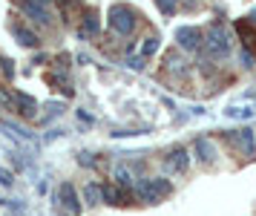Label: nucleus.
Instances as JSON below:
<instances>
[{
  "label": "nucleus",
  "mask_w": 256,
  "mask_h": 216,
  "mask_svg": "<svg viewBox=\"0 0 256 216\" xmlns=\"http://www.w3.org/2000/svg\"><path fill=\"white\" fill-rule=\"evenodd\" d=\"M110 29L116 35H130L136 26H138V12L127 6V3H116L112 9H110Z\"/></svg>",
  "instance_id": "1"
},
{
  "label": "nucleus",
  "mask_w": 256,
  "mask_h": 216,
  "mask_svg": "<svg viewBox=\"0 0 256 216\" xmlns=\"http://www.w3.org/2000/svg\"><path fill=\"white\" fill-rule=\"evenodd\" d=\"M202 44H204V49H208L210 58H224L228 52H230V32H228V26L213 23Z\"/></svg>",
  "instance_id": "2"
},
{
  "label": "nucleus",
  "mask_w": 256,
  "mask_h": 216,
  "mask_svg": "<svg viewBox=\"0 0 256 216\" xmlns=\"http://www.w3.org/2000/svg\"><path fill=\"white\" fill-rule=\"evenodd\" d=\"M136 190H138V196L147 205H156V202H162L164 196L170 193V182H164V179H147V182L136 184Z\"/></svg>",
  "instance_id": "3"
},
{
  "label": "nucleus",
  "mask_w": 256,
  "mask_h": 216,
  "mask_svg": "<svg viewBox=\"0 0 256 216\" xmlns=\"http://www.w3.org/2000/svg\"><path fill=\"white\" fill-rule=\"evenodd\" d=\"M176 41H178V49L196 52L198 46H202V41H204V35L196 26H182V29H176Z\"/></svg>",
  "instance_id": "4"
},
{
  "label": "nucleus",
  "mask_w": 256,
  "mask_h": 216,
  "mask_svg": "<svg viewBox=\"0 0 256 216\" xmlns=\"http://www.w3.org/2000/svg\"><path fill=\"white\" fill-rule=\"evenodd\" d=\"M230 144L236 150H242V156H248V159L256 156V138L250 130H236V133H230Z\"/></svg>",
  "instance_id": "5"
},
{
  "label": "nucleus",
  "mask_w": 256,
  "mask_h": 216,
  "mask_svg": "<svg viewBox=\"0 0 256 216\" xmlns=\"http://www.w3.org/2000/svg\"><path fill=\"white\" fill-rule=\"evenodd\" d=\"M98 29H101V23H98V12L86 9V12H84V21H81L78 35H81V38H95V35H98Z\"/></svg>",
  "instance_id": "6"
},
{
  "label": "nucleus",
  "mask_w": 256,
  "mask_h": 216,
  "mask_svg": "<svg viewBox=\"0 0 256 216\" xmlns=\"http://www.w3.org/2000/svg\"><path fill=\"white\" fill-rule=\"evenodd\" d=\"M12 35L18 38V44L20 46H29V49H35L38 46V35L32 29H26L24 23H12Z\"/></svg>",
  "instance_id": "7"
},
{
  "label": "nucleus",
  "mask_w": 256,
  "mask_h": 216,
  "mask_svg": "<svg viewBox=\"0 0 256 216\" xmlns=\"http://www.w3.org/2000/svg\"><path fill=\"white\" fill-rule=\"evenodd\" d=\"M58 196H60V205L70 207L72 213H78V210H81V202H78V193H75V187H72V184H60Z\"/></svg>",
  "instance_id": "8"
},
{
  "label": "nucleus",
  "mask_w": 256,
  "mask_h": 216,
  "mask_svg": "<svg viewBox=\"0 0 256 216\" xmlns=\"http://www.w3.org/2000/svg\"><path fill=\"white\" fill-rule=\"evenodd\" d=\"M24 12L32 18L35 23H49V15H46V9L38 3V0H24Z\"/></svg>",
  "instance_id": "9"
},
{
  "label": "nucleus",
  "mask_w": 256,
  "mask_h": 216,
  "mask_svg": "<svg viewBox=\"0 0 256 216\" xmlns=\"http://www.w3.org/2000/svg\"><path fill=\"white\" fill-rule=\"evenodd\" d=\"M167 164H170V170L184 173L187 164H190V159H187V150H173V153L167 156Z\"/></svg>",
  "instance_id": "10"
},
{
  "label": "nucleus",
  "mask_w": 256,
  "mask_h": 216,
  "mask_svg": "<svg viewBox=\"0 0 256 216\" xmlns=\"http://www.w3.org/2000/svg\"><path fill=\"white\" fill-rule=\"evenodd\" d=\"M12 107H18V113H24V115H35V110H38L35 98H29V95H24V92H14Z\"/></svg>",
  "instance_id": "11"
},
{
  "label": "nucleus",
  "mask_w": 256,
  "mask_h": 216,
  "mask_svg": "<svg viewBox=\"0 0 256 216\" xmlns=\"http://www.w3.org/2000/svg\"><path fill=\"white\" fill-rule=\"evenodd\" d=\"M196 150L202 153V161H213V159H216V150H213V144H210L208 138H198Z\"/></svg>",
  "instance_id": "12"
},
{
  "label": "nucleus",
  "mask_w": 256,
  "mask_h": 216,
  "mask_svg": "<svg viewBox=\"0 0 256 216\" xmlns=\"http://www.w3.org/2000/svg\"><path fill=\"white\" fill-rule=\"evenodd\" d=\"M156 6H158V12L164 18H173L176 9H178V0H156Z\"/></svg>",
  "instance_id": "13"
},
{
  "label": "nucleus",
  "mask_w": 256,
  "mask_h": 216,
  "mask_svg": "<svg viewBox=\"0 0 256 216\" xmlns=\"http://www.w3.org/2000/svg\"><path fill=\"white\" fill-rule=\"evenodd\" d=\"M84 193H86V202H90V205L104 202V193H101V187H98V184H86V190H84Z\"/></svg>",
  "instance_id": "14"
},
{
  "label": "nucleus",
  "mask_w": 256,
  "mask_h": 216,
  "mask_svg": "<svg viewBox=\"0 0 256 216\" xmlns=\"http://www.w3.org/2000/svg\"><path fill=\"white\" fill-rule=\"evenodd\" d=\"M236 32L242 35L244 46H254L256 44V32H250V29H248V23H236Z\"/></svg>",
  "instance_id": "15"
},
{
  "label": "nucleus",
  "mask_w": 256,
  "mask_h": 216,
  "mask_svg": "<svg viewBox=\"0 0 256 216\" xmlns=\"http://www.w3.org/2000/svg\"><path fill=\"white\" fill-rule=\"evenodd\" d=\"M158 52V38H147L144 41V46H141V58H150Z\"/></svg>",
  "instance_id": "16"
},
{
  "label": "nucleus",
  "mask_w": 256,
  "mask_h": 216,
  "mask_svg": "<svg viewBox=\"0 0 256 216\" xmlns=\"http://www.w3.org/2000/svg\"><path fill=\"white\" fill-rule=\"evenodd\" d=\"M228 115H230V118H250V110H248V107H239V110H228Z\"/></svg>",
  "instance_id": "17"
},
{
  "label": "nucleus",
  "mask_w": 256,
  "mask_h": 216,
  "mask_svg": "<svg viewBox=\"0 0 256 216\" xmlns=\"http://www.w3.org/2000/svg\"><path fill=\"white\" fill-rule=\"evenodd\" d=\"M0 69H3V75H6V78H12V75H14V67H12V61H9V58H3V61H0Z\"/></svg>",
  "instance_id": "18"
},
{
  "label": "nucleus",
  "mask_w": 256,
  "mask_h": 216,
  "mask_svg": "<svg viewBox=\"0 0 256 216\" xmlns=\"http://www.w3.org/2000/svg\"><path fill=\"white\" fill-rule=\"evenodd\" d=\"M130 67L132 69H144V58H130Z\"/></svg>",
  "instance_id": "19"
},
{
  "label": "nucleus",
  "mask_w": 256,
  "mask_h": 216,
  "mask_svg": "<svg viewBox=\"0 0 256 216\" xmlns=\"http://www.w3.org/2000/svg\"><path fill=\"white\" fill-rule=\"evenodd\" d=\"M0 184H12V173L0 170Z\"/></svg>",
  "instance_id": "20"
},
{
  "label": "nucleus",
  "mask_w": 256,
  "mask_h": 216,
  "mask_svg": "<svg viewBox=\"0 0 256 216\" xmlns=\"http://www.w3.org/2000/svg\"><path fill=\"white\" fill-rule=\"evenodd\" d=\"M242 61H244V67H254V58H250V52H242Z\"/></svg>",
  "instance_id": "21"
},
{
  "label": "nucleus",
  "mask_w": 256,
  "mask_h": 216,
  "mask_svg": "<svg viewBox=\"0 0 256 216\" xmlns=\"http://www.w3.org/2000/svg\"><path fill=\"white\" fill-rule=\"evenodd\" d=\"M248 21H250V23H254V26H256V9L250 12V15H248Z\"/></svg>",
  "instance_id": "22"
},
{
  "label": "nucleus",
  "mask_w": 256,
  "mask_h": 216,
  "mask_svg": "<svg viewBox=\"0 0 256 216\" xmlns=\"http://www.w3.org/2000/svg\"><path fill=\"white\" fill-rule=\"evenodd\" d=\"M38 3H40V6H46V3H49V0H38Z\"/></svg>",
  "instance_id": "23"
}]
</instances>
